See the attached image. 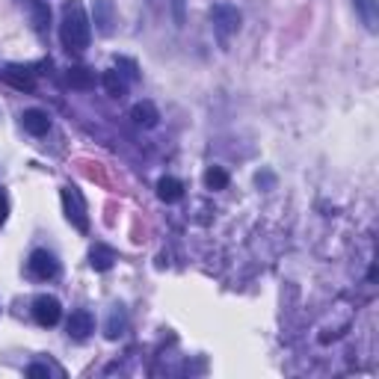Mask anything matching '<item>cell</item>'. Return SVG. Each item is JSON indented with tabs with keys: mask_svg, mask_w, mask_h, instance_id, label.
<instances>
[{
	"mask_svg": "<svg viewBox=\"0 0 379 379\" xmlns=\"http://www.w3.org/2000/svg\"><path fill=\"white\" fill-rule=\"evenodd\" d=\"M60 39L74 54H84L92 42V21L80 0H65L62 4V21H60Z\"/></svg>",
	"mask_w": 379,
	"mask_h": 379,
	"instance_id": "cell-1",
	"label": "cell"
},
{
	"mask_svg": "<svg viewBox=\"0 0 379 379\" xmlns=\"http://www.w3.org/2000/svg\"><path fill=\"white\" fill-rule=\"evenodd\" d=\"M62 199V210H65V220H69L77 232H89V208H86V199L84 193H80L77 187H62L60 193Z\"/></svg>",
	"mask_w": 379,
	"mask_h": 379,
	"instance_id": "cell-2",
	"label": "cell"
},
{
	"mask_svg": "<svg viewBox=\"0 0 379 379\" xmlns=\"http://www.w3.org/2000/svg\"><path fill=\"white\" fill-rule=\"evenodd\" d=\"M210 24H213V33L220 36V42H228L240 30L243 15L232 4H217V6H210Z\"/></svg>",
	"mask_w": 379,
	"mask_h": 379,
	"instance_id": "cell-3",
	"label": "cell"
},
{
	"mask_svg": "<svg viewBox=\"0 0 379 379\" xmlns=\"http://www.w3.org/2000/svg\"><path fill=\"white\" fill-rule=\"evenodd\" d=\"M33 317H36L39 326H57L60 317H62L60 300H57V296H47V293L36 296V302H33Z\"/></svg>",
	"mask_w": 379,
	"mask_h": 379,
	"instance_id": "cell-4",
	"label": "cell"
},
{
	"mask_svg": "<svg viewBox=\"0 0 379 379\" xmlns=\"http://www.w3.org/2000/svg\"><path fill=\"white\" fill-rule=\"evenodd\" d=\"M92 21L101 36H113V33H116V6H113V0H95Z\"/></svg>",
	"mask_w": 379,
	"mask_h": 379,
	"instance_id": "cell-5",
	"label": "cell"
},
{
	"mask_svg": "<svg viewBox=\"0 0 379 379\" xmlns=\"http://www.w3.org/2000/svg\"><path fill=\"white\" fill-rule=\"evenodd\" d=\"M30 27L36 33H47V27H51V9H47L45 0H18Z\"/></svg>",
	"mask_w": 379,
	"mask_h": 379,
	"instance_id": "cell-6",
	"label": "cell"
},
{
	"mask_svg": "<svg viewBox=\"0 0 379 379\" xmlns=\"http://www.w3.org/2000/svg\"><path fill=\"white\" fill-rule=\"evenodd\" d=\"M27 267H30V276L33 278H42V282H47V278L57 276V258L51 252H45V249H36V252L30 255Z\"/></svg>",
	"mask_w": 379,
	"mask_h": 379,
	"instance_id": "cell-7",
	"label": "cell"
},
{
	"mask_svg": "<svg viewBox=\"0 0 379 379\" xmlns=\"http://www.w3.org/2000/svg\"><path fill=\"white\" fill-rule=\"evenodd\" d=\"M65 329H69L72 341H86L95 332V320H92L89 311H72V317H69V323H65Z\"/></svg>",
	"mask_w": 379,
	"mask_h": 379,
	"instance_id": "cell-8",
	"label": "cell"
},
{
	"mask_svg": "<svg viewBox=\"0 0 379 379\" xmlns=\"http://www.w3.org/2000/svg\"><path fill=\"white\" fill-rule=\"evenodd\" d=\"M353 6H356L358 21L365 24V30L376 33L379 30V0H353Z\"/></svg>",
	"mask_w": 379,
	"mask_h": 379,
	"instance_id": "cell-9",
	"label": "cell"
},
{
	"mask_svg": "<svg viewBox=\"0 0 379 379\" xmlns=\"http://www.w3.org/2000/svg\"><path fill=\"white\" fill-rule=\"evenodd\" d=\"M21 125H24L27 134H33V137H45L47 130H51V119H47L45 110H24Z\"/></svg>",
	"mask_w": 379,
	"mask_h": 379,
	"instance_id": "cell-10",
	"label": "cell"
},
{
	"mask_svg": "<svg viewBox=\"0 0 379 379\" xmlns=\"http://www.w3.org/2000/svg\"><path fill=\"white\" fill-rule=\"evenodd\" d=\"M65 80H69L72 89H80V92H89L95 86V72L86 69V65H72L69 74H65Z\"/></svg>",
	"mask_w": 379,
	"mask_h": 379,
	"instance_id": "cell-11",
	"label": "cell"
},
{
	"mask_svg": "<svg viewBox=\"0 0 379 379\" xmlns=\"http://www.w3.org/2000/svg\"><path fill=\"white\" fill-rule=\"evenodd\" d=\"M4 80L9 86L18 89V92H33V89H36V80H33V74L27 69H18V65H9V69L4 72Z\"/></svg>",
	"mask_w": 379,
	"mask_h": 379,
	"instance_id": "cell-12",
	"label": "cell"
},
{
	"mask_svg": "<svg viewBox=\"0 0 379 379\" xmlns=\"http://www.w3.org/2000/svg\"><path fill=\"white\" fill-rule=\"evenodd\" d=\"M130 119H134L140 128H157L160 113L152 101H140V104H134V110H130Z\"/></svg>",
	"mask_w": 379,
	"mask_h": 379,
	"instance_id": "cell-13",
	"label": "cell"
},
{
	"mask_svg": "<svg viewBox=\"0 0 379 379\" xmlns=\"http://www.w3.org/2000/svg\"><path fill=\"white\" fill-rule=\"evenodd\" d=\"M113 264H116V252L110 249V246H104V243H98V246H92V252H89V267L92 270H98V273H107Z\"/></svg>",
	"mask_w": 379,
	"mask_h": 379,
	"instance_id": "cell-14",
	"label": "cell"
},
{
	"mask_svg": "<svg viewBox=\"0 0 379 379\" xmlns=\"http://www.w3.org/2000/svg\"><path fill=\"white\" fill-rule=\"evenodd\" d=\"M157 196H160V202H166V205H172V202H178L181 196H184V187H181V181L178 178H160L157 181Z\"/></svg>",
	"mask_w": 379,
	"mask_h": 379,
	"instance_id": "cell-15",
	"label": "cell"
},
{
	"mask_svg": "<svg viewBox=\"0 0 379 379\" xmlns=\"http://www.w3.org/2000/svg\"><path fill=\"white\" fill-rule=\"evenodd\" d=\"M101 84H104V89H107L110 98H125L128 95V80H125L122 72H104L101 74Z\"/></svg>",
	"mask_w": 379,
	"mask_h": 379,
	"instance_id": "cell-16",
	"label": "cell"
},
{
	"mask_svg": "<svg viewBox=\"0 0 379 379\" xmlns=\"http://www.w3.org/2000/svg\"><path fill=\"white\" fill-rule=\"evenodd\" d=\"M125 326H128V317H125V311L116 305L110 311V317H107V326H104V335L110 338V341H116L122 332H125Z\"/></svg>",
	"mask_w": 379,
	"mask_h": 379,
	"instance_id": "cell-17",
	"label": "cell"
},
{
	"mask_svg": "<svg viewBox=\"0 0 379 379\" xmlns=\"http://www.w3.org/2000/svg\"><path fill=\"white\" fill-rule=\"evenodd\" d=\"M205 184H208V190H225L228 187V172L222 166H210L205 172Z\"/></svg>",
	"mask_w": 379,
	"mask_h": 379,
	"instance_id": "cell-18",
	"label": "cell"
},
{
	"mask_svg": "<svg viewBox=\"0 0 379 379\" xmlns=\"http://www.w3.org/2000/svg\"><path fill=\"white\" fill-rule=\"evenodd\" d=\"M116 65H119V69H125L128 77H137V74H140V72H137V62L128 60V57H116Z\"/></svg>",
	"mask_w": 379,
	"mask_h": 379,
	"instance_id": "cell-19",
	"label": "cell"
},
{
	"mask_svg": "<svg viewBox=\"0 0 379 379\" xmlns=\"http://www.w3.org/2000/svg\"><path fill=\"white\" fill-rule=\"evenodd\" d=\"M27 376H33V379H47V376H51V368H47V365H30V368H27Z\"/></svg>",
	"mask_w": 379,
	"mask_h": 379,
	"instance_id": "cell-20",
	"label": "cell"
},
{
	"mask_svg": "<svg viewBox=\"0 0 379 379\" xmlns=\"http://www.w3.org/2000/svg\"><path fill=\"white\" fill-rule=\"evenodd\" d=\"M6 210H9V205H6V196H4V190H0V222L6 220Z\"/></svg>",
	"mask_w": 379,
	"mask_h": 379,
	"instance_id": "cell-21",
	"label": "cell"
}]
</instances>
